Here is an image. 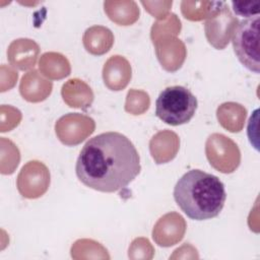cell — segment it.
Instances as JSON below:
<instances>
[{
	"mask_svg": "<svg viewBox=\"0 0 260 260\" xmlns=\"http://www.w3.org/2000/svg\"><path fill=\"white\" fill-rule=\"evenodd\" d=\"M140 171L138 151L119 132H105L90 138L75 165L76 176L83 185L106 193L124 189Z\"/></svg>",
	"mask_w": 260,
	"mask_h": 260,
	"instance_id": "cell-1",
	"label": "cell"
},
{
	"mask_svg": "<svg viewBox=\"0 0 260 260\" xmlns=\"http://www.w3.org/2000/svg\"><path fill=\"white\" fill-rule=\"evenodd\" d=\"M173 195L181 210L194 220L216 217L226 199L223 183L201 170L185 173L176 183Z\"/></svg>",
	"mask_w": 260,
	"mask_h": 260,
	"instance_id": "cell-2",
	"label": "cell"
},
{
	"mask_svg": "<svg viewBox=\"0 0 260 260\" xmlns=\"http://www.w3.org/2000/svg\"><path fill=\"white\" fill-rule=\"evenodd\" d=\"M198 107L196 96L185 86L166 87L155 101V115L166 124L179 126L188 123Z\"/></svg>",
	"mask_w": 260,
	"mask_h": 260,
	"instance_id": "cell-3",
	"label": "cell"
},
{
	"mask_svg": "<svg viewBox=\"0 0 260 260\" xmlns=\"http://www.w3.org/2000/svg\"><path fill=\"white\" fill-rule=\"evenodd\" d=\"M259 14L239 21L233 34V49L241 64L259 74Z\"/></svg>",
	"mask_w": 260,
	"mask_h": 260,
	"instance_id": "cell-4",
	"label": "cell"
},
{
	"mask_svg": "<svg viewBox=\"0 0 260 260\" xmlns=\"http://www.w3.org/2000/svg\"><path fill=\"white\" fill-rule=\"evenodd\" d=\"M205 153L209 164L223 174L235 172L241 161L238 145L231 138L219 133H213L207 138Z\"/></svg>",
	"mask_w": 260,
	"mask_h": 260,
	"instance_id": "cell-5",
	"label": "cell"
},
{
	"mask_svg": "<svg viewBox=\"0 0 260 260\" xmlns=\"http://www.w3.org/2000/svg\"><path fill=\"white\" fill-rule=\"evenodd\" d=\"M50 186V172L39 160H30L24 165L17 177L19 193L29 199L44 195Z\"/></svg>",
	"mask_w": 260,
	"mask_h": 260,
	"instance_id": "cell-6",
	"label": "cell"
},
{
	"mask_svg": "<svg viewBox=\"0 0 260 260\" xmlns=\"http://www.w3.org/2000/svg\"><path fill=\"white\" fill-rule=\"evenodd\" d=\"M238 23V18L233 15L228 4L223 2L218 12L204 23L208 43L217 50L224 49L233 37Z\"/></svg>",
	"mask_w": 260,
	"mask_h": 260,
	"instance_id": "cell-7",
	"label": "cell"
},
{
	"mask_svg": "<svg viewBox=\"0 0 260 260\" xmlns=\"http://www.w3.org/2000/svg\"><path fill=\"white\" fill-rule=\"evenodd\" d=\"M94 121L78 113L61 117L55 125L59 140L65 145H77L94 131Z\"/></svg>",
	"mask_w": 260,
	"mask_h": 260,
	"instance_id": "cell-8",
	"label": "cell"
},
{
	"mask_svg": "<svg viewBox=\"0 0 260 260\" xmlns=\"http://www.w3.org/2000/svg\"><path fill=\"white\" fill-rule=\"evenodd\" d=\"M186 231V222L182 215L170 212L161 216L153 226L152 238L161 247H171L180 242Z\"/></svg>",
	"mask_w": 260,
	"mask_h": 260,
	"instance_id": "cell-9",
	"label": "cell"
},
{
	"mask_svg": "<svg viewBox=\"0 0 260 260\" xmlns=\"http://www.w3.org/2000/svg\"><path fill=\"white\" fill-rule=\"evenodd\" d=\"M131 66L122 56H112L104 65L103 79L111 90H121L131 79Z\"/></svg>",
	"mask_w": 260,
	"mask_h": 260,
	"instance_id": "cell-10",
	"label": "cell"
},
{
	"mask_svg": "<svg viewBox=\"0 0 260 260\" xmlns=\"http://www.w3.org/2000/svg\"><path fill=\"white\" fill-rule=\"evenodd\" d=\"M40 49L37 43L29 39L13 41L8 48V60L20 70H26L35 66Z\"/></svg>",
	"mask_w": 260,
	"mask_h": 260,
	"instance_id": "cell-11",
	"label": "cell"
},
{
	"mask_svg": "<svg viewBox=\"0 0 260 260\" xmlns=\"http://www.w3.org/2000/svg\"><path fill=\"white\" fill-rule=\"evenodd\" d=\"M179 145L178 135L172 131L165 130L156 133L150 139L149 149L156 164H165L176 156Z\"/></svg>",
	"mask_w": 260,
	"mask_h": 260,
	"instance_id": "cell-12",
	"label": "cell"
},
{
	"mask_svg": "<svg viewBox=\"0 0 260 260\" xmlns=\"http://www.w3.org/2000/svg\"><path fill=\"white\" fill-rule=\"evenodd\" d=\"M19 89L23 99L37 103L46 100L51 93L52 82L44 79L38 71L32 70L23 75Z\"/></svg>",
	"mask_w": 260,
	"mask_h": 260,
	"instance_id": "cell-13",
	"label": "cell"
},
{
	"mask_svg": "<svg viewBox=\"0 0 260 260\" xmlns=\"http://www.w3.org/2000/svg\"><path fill=\"white\" fill-rule=\"evenodd\" d=\"M83 46L92 55H103L110 51L114 44L112 31L102 25H93L87 28L83 35Z\"/></svg>",
	"mask_w": 260,
	"mask_h": 260,
	"instance_id": "cell-14",
	"label": "cell"
},
{
	"mask_svg": "<svg viewBox=\"0 0 260 260\" xmlns=\"http://www.w3.org/2000/svg\"><path fill=\"white\" fill-rule=\"evenodd\" d=\"M64 102L71 108H87L93 101L90 87L79 79H70L62 86Z\"/></svg>",
	"mask_w": 260,
	"mask_h": 260,
	"instance_id": "cell-15",
	"label": "cell"
},
{
	"mask_svg": "<svg viewBox=\"0 0 260 260\" xmlns=\"http://www.w3.org/2000/svg\"><path fill=\"white\" fill-rule=\"evenodd\" d=\"M105 12L119 25H131L139 18V8L135 1H105Z\"/></svg>",
	"mask_w": 260,
	"mask_h": 260,
	"instance_id": "cell-16",
	"label": "cell"
},
{
	"mask_svg": "<svg viewBox=\"0 0 260 260\" xmlns=\"http://www.w3.org/2000/svg\"><path fill=\"white\" fill-rule=\"evenodd\" d=\"M156 47V55L161 63V66L168 70L172 71V61H171V55L174 56L176 61L182 65L185 57H186V50L184 44L172 36H164L162 41L155 42Z\"/></svg>",
	"mask_w": 260,
	"mask_h": 260,
	"instance_id": "cell-17",
	"label": "cell"
},
{
	"mask_svg": "<svg viewBox=\"0 0 260 260\" xmlns=\"http://www.w3.org/2000/svg\"><path fill=\"white\" fill-rule=\"evenodd\" d=\"M217 119L220 125L230 132H240L247 117V110L238 103H224L217 108Z\"/></svg>",
	"mask_w": 260,
	"mask_h": 260,
	"instance_id": "cell-18",
	"label": "cell"
},
{
	"mask_svg": "<svg viewBox=\"0 0 260 260\" xmlns=\"http://www.w3.org/2000/svg\"><path fill=\"white\" fill-rule=\"evenodd\" d=\"M39 66L41 72L51 79H62L70 74L68 60L59 53H45Z\"/></svg>",
	"mask_w": 260,
	"mask_h": 260,
	"instance_id": "cell-19",
	"label": "cell"
},
{
	"mask_svg": "<svg viewBox=\"0 0 260 260\" xmlns=\"http://www.w3.org/2000/svg\"><path fill=\"white\" fill-rule=\"evenodd\" d=\"M223 1H183L181 3V11L185 18L189 20H201L210 18L220 9Z\"/></svg>",
	"mask_w": 260,
	"mask_h": 260,
	"instance_id": "cell-20",
	"label": "cell"
},
{
	"mask_svg": "<svg viewBox=\"0 0 260 260\" xmlns=\"http://www.w3.org/2000/svg\"><path fill=\"white\" fill-rule=\"evenodd\" d=\"M149 107V96L141 90L131 89L128 91L125 104V110L133 115L144 113Z\"/></svg>",
	"mask_w": 260,
	"mask_h": 260,
	"instance_id": "cell-21",
	"label": "cell"
},
{
	"mask_svg": "<svg viewBox=\"0 0 260 260\" xmlns=\"http://www.w3.org/2000/svg\"><path fill=\"white\" fill-rule=\"evenodd\" d=\"M232 6L236 14L243 16V17H252L259 14V2L252 1V2H239V1H232Z\"/></svg>",
	"mask_w": 260,
	"mask_h": 260,
	"instance_id": "cell-22",
	"label": "cell"
}]
</instances>
